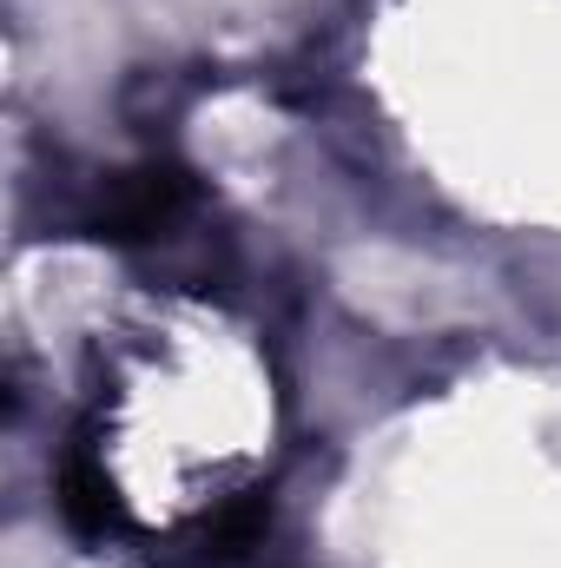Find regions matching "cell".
I'll list each match as a JSON object with an SVG mask.
<instances>
[{"label":"cell","mask_w":561,"mask_h":568,"mask_svg":"<svg viewBox=\"0 0 561 568\" xmlns=\"http://www.w3.org/2000/svg\"><path fill=\"white\" fill-rule=\"evenodd\" d=\"M185 199H192V185H185L178 165H140V172L113 179V192L100 199L93 232L100 239H120V245L126 239H152V232H165L185 212Z\"/></svg>","instance_id":"6da1fadb"},{"label":"cell","mask_w":561,"mask_h":568,"mask_svg":"<svg viewBox=\"0 0 561 568\" xmlns=\"http://www.w3.org/2000/svg\"><path fill=\"white\" fill-rule=\"evenodd\" d=\"M60 516L80 529V536H113L120 529V503H113V483L93 469L86 449H73L60 463Z\"/></svg>","instance_id":"7a4b0ae2"},{"label":"cell","mask_w":561,"mask_h":568,"mask_svg":"<svg viewBox=\"0 0 561 568\" xmlns=\"http://www.w3.org/2000/svg\"><path fill=\"white\" fill-rule=\"evenodd\" d=\"M265 523H272V509H265V496H238V503H225L212 523H205V549H198V562H238L258 536H265Z\"/></svg>","instance_id":"3957f363"}]
</instances>
